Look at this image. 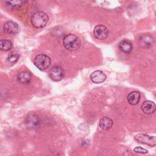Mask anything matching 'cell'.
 I'll list each match as a JSON object with an SVG mask.
<instances>
[{
	"label": "cell",
	"mask_w": 156,
	"mask_h": 156,
	"mask_svg": "<svg viewBox=\"0 0 156 156\" xmlns=\"http://www.w3.org/2000/svg\"><path fill=\"white\" fill-rule=\"evenodd\" d=\"M154 42L153 37L149 34H144L140 37L139 44L140 46L144 48H147L152 46Z\"/></svg>",
	"instance_id": "cell-10"
},
{
	"label": "cell",
	"mask_w": 156,
	"mask_h": 156,
	"mask_svg": "<svg viewBox=\"0 0 156 156\" xmlns=\"http://www.w3.org/2000/svg\"><path fill=\"white\" fill-rule=\"evenodd\" d=\"M49 20L48 15L43 12H37L33 13L30 17V22L32 26L37 29L44 27Z\"/></svg>",
	"instance_id": "cell-2"
},
{
	"label": "cell",
	"mask_w": 156,
	"mask_h": 156,
	"mask_svg": "<svg viewBox=\"0 0 156 156\" xmlns=\"http://www.w3.org/2000/svg\"><path fill=\"white\" fill-rule=\"evenodd\" d=\"M3 30L6 34L10 35H15L18 33L20 30V27L17 23L12 21H9L6 22L4 24Z\"/></svg>",
	"instance_id": "cell-7"
},
{
	"label": "cell",
	"mask_w": 156,
	"mask_h": 156,
	"mask_svg": "<svg viewBox=\"0 0 156 156\" xmlns=\"http://www.w3.org/2000/svg\"><path fill=\"white\" fill-rule=\"evenodd\" d=\"M91 80L94 83H101L104 82L107 78L105 74L100 70L93 72L90 76Z\"/></svg>",
	"instance_id": "cell-9"
},
{
	"label": "cell",
	"mask_w": 156,
	"mask_h": 156,
	"mask_svg": "<svg viewBox=\"0 0 156 156\" xmlns=\"http://www.w3.org/2000/svg\"><path fill=\"white\" fill-rule=\"evenodd\" d=\"M27 0H5L8 7L12 9H16L21 7Z\"/></svg>",
	"instance_id": "cell-16"
},
{
	"label": "cell",
	"mask_w": 156,
	"mask_h": 156,
	"mask_svg": "<svg viewBox=\"0 0 156 156\" xmlns=\"http://www.w3.org/2000/svg\"><path fill=\"white\" fill-rule=\"evenodd\" d=\"M93 34L97 39L104 40L107 37L108 35V30L106 26L99 24L94 28Z\"/></svg>",
	"instance_id": "cell-6"
},
{
	"label": "cell",
	"mask_w": 156,
	"mask_h": 156,
	"mask_svg": "<svg viewBox=\"0 0 156 156\" xmlns=\"http://www.w3.org/2000/svg\"><path fill=\"white\" fill-rule=\"evenodd\" d=\"M133 151L135 152H137V153H140V154H146L148 152L147 150L141 147H136L133 149Z\"/></svg>",
	"instance_id": "cell-19"
},
{
	"label": "cell",
	"mask_w": 156,
	"mask_h": 156,
	"mask_svg": "<svg viewBox=\"0 0 156 156\" xmlns=\"http://www.w3.org/2000/svg\"><path fill=\"white\" fill-rule=\"evenodd\" d=\"M140 101V93L138 91H133L130 92L127 96V101L129 104L135 105Z\"/></svg>",
	"instance_id": "cell-13"
},
{
	"label": "cell",
	"mask_w": 156,
	"mask_h": 156,
	"mask_svg": "<svg viewBox=\"0 0 156 156\" xmlns=\"http://www.w3.org/2000/svg\"><path fill=\"white\" fill-rule=\"evenodd\" d=\"M49 77L53 81L58 82L61 80L64 76V71L63 69L58 66L52 67L49 73Z\"/></svg>",
	"instance_id": "cell-5"
},
{
	"label": "cell",
	"mask_w": 156,
	"mask_h": 156,
	"mask_svg": "<svg viewBox=\"0 0 156 156\" xmlns=\"http://www.w3.org/2000/svg\"><path fill=\"white\" fill-rule=\"evenodd\" d=\"M119 49L122 51L124 53L129 54L132 51L133 49V44L132 43L127 40H122L119 43Z\"/></svg>",
	"instance_id": "cell-12"
},
{
	"label": "cell",
	"mask_w": 156,
	"mask_h": 156,
	"mask_svg": "<svg viewBox=\"0 0 156 156\" xmlns=\"http://www.w3.org/2000/svg\"><path fill=\"white\" fill-rule=\"evenodd\" d=\"M20 57V53L18 51H13L12 52H10L7 57V63L11 65H13L15 64Z\"/></svg>",
	"instance_id": "cell-17"
},
{
	"label": "cell",
	"mask_w": 156,
	"mask_h": 156,
	"mask_svg": "<svg viewBox=\"0 0 156 156\" xmlns=\"http://www.w3.org/2000/svg\"><path fill=\"white\" fill-rule=\"evenodd\" d=\"M141 110L145 114H152L155 111V105L152 101H146L143 103L141 105Z\"/></svg>",
	"instance_id": "cell-11"
},
{
	"label": "cell",
	"mask_w": 156,
	"mask_h": 156,
	"mask_svg": "<svg viewBox=\"0 0 156 156\" xmlns=\"http://www.w3.org/2000/svg\"><path fill=\"white\" fill-rule=\"evenodd\" d=\"M0 18H1V13H0Z\"/></svg>",
	"instance_id": "cell-20"
},
{
	"label": "cell",
	"mask_w": 156,
	"mask_h": 156,
	"mask_svg": "<svg viewBox=\"0 0 156 156\" xmlns=\"http://www.w3.org/2000/svg\"><path fill=\"white\" fill-rule=\"evenodd\" d=\"M25 123L29 128H36L40 126V120L35 114H29L25 119Z\"/></svg>",
	"instance_id": "cell-8"
},
{
	"label": "cell",
	"mask_w": 156,
	"mask_h": 156,
	"mask_svg": "<svg viewBox=\"0 0 156 156\" xmlns=\"http://www.w3.org/2000/svg\"><path fill=\"white\" fill-rule=\"evenodd\" d=\"M135 140L140 143L147 144L151 146H155L156 144V138L155 136H149L144 133H139L135 136Z\"/></svg>",
	"instance_id": "cell-4"
},
{
	"label": "cell",
	"mask_w": 156,
	"mask_h": 156,
	"mask_svg": "<svg viewBox=\"0 0 156 156\" xmlns=\"http://www.w3.org/2000/svg\"><path fill=\"white\" fill-rule=\"evenodd\" d=\"M18 79L21 83H27L32 79V74L29 71H23L19 74Z\"/></svg>",
	"instance_id": "cell-15"
},
{
	"label": "cell",
	"mask_w": 156,
	"mask_h": 156,
	"mask_svg": "<svg viewBox=\"0 0 156 156\" xmlns=\"http://www.w3.org/2000/svg\"><path fill=\"white\" fill-rule=\"evenodd\" d=\"M12 48V43L8 40H0V50L4 51H9Z\"/></svg>",
	"instance_id": "cell-18"
},
{
	"label": "cell",
	"mask_w": 156,
	"mask_h": 156,
	"mask_svg": "<svg viewBox=\"0 0 156 156\" xmlns=\"http://www.w3.org/2000/svg\"><path fill=\"white\" fill-rule=\"evenodd\" d=\"M64 47L71 51H74L79 48L81 41L80 38L75 34H69L66 35L63 39Z\"/></svg>",
	"instance_id": "cell-1"
},
{
	"label": "cell",
	"mask_w": 156,
	"mask_h": 156,
	"mask_svg": "<svg viewBox=\"0 0 156 156\" xmlns=\"http://www.w3.org/2000/svg\"><path fill=\"white\" fill-rule=\"evenodd\" d=\"M51 63L50 57L45 54L37 55L34 60L35 66L41 71H44L48 69Z\"/></svg>",
	"instance_id": "cell-3"
},
{
	"label": "cell",
	"mask_w": 156,
	"mask_h": 156,
	"mask_svg": "<svg viewBox=\"0 0 156 156\" xmlns=\"http://www.w3.org/2000/svg\"><path fill=\"white\" fill-rule=\"evenodd\" d=\"M113 124V120L107 116L102 117L99 121V126L104 130H108Z\"/></svg>",
	"instance_id": "cell-14"
}]
</instances>
